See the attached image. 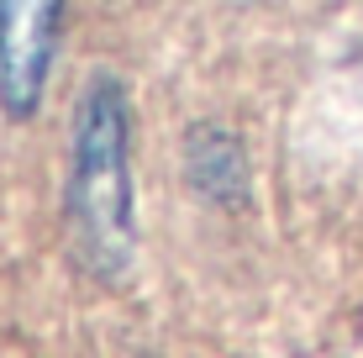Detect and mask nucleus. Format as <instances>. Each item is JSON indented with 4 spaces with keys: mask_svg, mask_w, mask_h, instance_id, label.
<instances>
[{
    "mask_svg": "<svg viewBox=\"0 0 363 358\" xmlns=\"http://www.w3.org/2000/svg\"><path fill=\"white\" fill-rule=\"evenodd\" d=\"M64 216L79 264L100 279H121L137 258V190H132V116L111 69H95L74 106Z\"/></svg>",
    "mask_w": 363,
    "mask_h": 358,
    "instance_id": "obj_1",
    "label": "nucleus"
},
{
    "mask_svg": "<svg viewBox=\"0 0 363 358\" xmlns=\"http://www.w3.org/2000/svg\"><path fill=\"white\" fill-rule=\"evenodd\" d=\"M184 179L200 201L221 211H242L253 195V164H247L242 138L221 121H195L184 132Z\"/></svg>",
    "mask_w": 363,
    "mask_h": 358,
    "instance_id": "obj_3",
    "label": "nucleus"
},
{
    "mask_svg": "<svg viewBox=\"0 0 363 358\" xmlns=\"http://www.w3.org/2000/svg\"><path fill=\"white\" fill-rule=\"evenodd\" d=\"M64 0H0V111L32 116L58 53Z\"/></svg>",
    "mask_w": 363,
    "mask_h": 358,
    "instance_id": "obj_2",
    "label": "nucleus"
}]
</instances>
